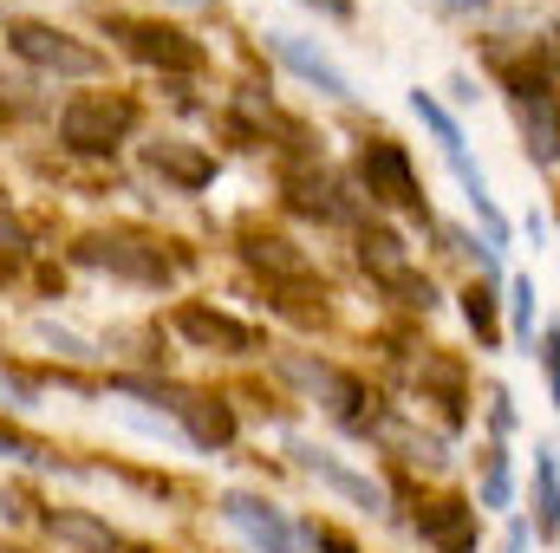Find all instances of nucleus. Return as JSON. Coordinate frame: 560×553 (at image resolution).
Listing matches in <instances>:
<instances>
[{
	"label": "nucleus",
	"mask_w": 560,
	"mask_h": 553,
	"mask_svg": "<svg viewBox=\"0 0 560 553\" xmlns=\"http://www.w3.org/2000/svg\"><path fill=\"white\" fill-rule=\"evenodd\" d=\"M268 52H275L293 79H306L319 98H352V79H346V72H339L319 46H306L300 33H268Z\"/></svg>",
	"instance_id": "nucleus-12"
},
{
	"label": "nucleus",
	"mask_w": 560,
	"mask_h": 553,
	"mask_svg": "<svg viewBox=\"0 0 560 553\" xmlns=\"http://www.w3.org/2000/svg\"><path fill=\"white\" fill-rule=\"evenodd\" d=\"M150 398H163L176 423H183V443H196V449H229L235 443V416L222 398H202V391H176V385H138Z\"/></svg>",
	"instance_id": "nucleus-9"
},
{
	"label": "nucleus",
	"mask_w": 560,
	"mask_h": 553,
	"mask_svg": "<svg viewBox=\"0 0 560 553\" xmlns=\"http://www.w3.org/2000/svg\"><path fill=\"white\" fill-rule=\"evenodd\" d=\"M541 372H548V391H555V411H560V326L541 332Z\"/></svg>",
	"instance_id": "nucleus-26"
},
{
	"label": "nucleus",
	"mask_w": 560,
	"mask_h": 553,
	"mask_svg": "<svg viewBox=\"0 0 560 553\" xmlns=\"http://www.w3.org/2000/svg\"><path fill=\"white\" fill-rule=\"evenodd\" d=\"M79 261L85 268H105V274L131 280V286H163L170 280V261H163V248H150L138 235H92L85 248H79Z\"/></svg>",
	"instance_id": "nucleus-8"
},
{
	"label": "nucleus",
	"mask_w": 560,
	"mask_h": 553,
	"mask_svg": "<svg viewBox=\"0 0 560 553\" xmlns=\"http://www.w3.org/2000/svg\"><path fill=\"white\" fill-rule=\"evenodd\" d=\"M411 111L423 118V131L443 143V156H450V163H456V156H469V150H463V131H456V118H450V111H443L430 92H411Z\"/></svg>",
	"instance_id": "nucleus-21"
},
{
	"label": "nucleus",
	"mask_w": 560,
	"mask_h": 553,
	"mask_svg": "<svg viewBox=\"0 0 560 553\" xmlns=\"http://www.w3.org/2000/svg\"><path fill=\"white\" fill-rule=\"evenodd\" d=\"M7 46H13L33 72H59V79H98V72H105V59H98L92 46H79L72 33L39 26V20H13V26H7Z\"/></svg>",
	"instance_id": "nucleus-5"
},
{
	"label": "nucleus",
	"mask_w": 560,
	"mask_h": 553,
	"mask_svg": "<svg viewBox=\"0 0 560 553\" xmlns=\"http://www.w3.org/2000/svg\"><path fill=\"white\" fill-rule=\"evenodd\" d=\"M0 456H13V462H33V469H66L52 449H39L33 436H20V430H0Z\"/></svg>",
	"instance_id": "nucleus-24"
},
{
	"label": "nucleus",
	"mask_w": 560,
	"mask_h": 553,
	"mask_svg": "<svg viewBox=\"0 0 560 553\" xmlns=\"http://www.w3.org/2000/svg\"><path fill=\"white\" fill-rule=\"evenodd\" d=\"M535 534H541V541L560 534V456L548 443L535 449Z\"/></svg>",
	"instance_id": "nucleus-17"
},
{
	"label": "nucleus",
	"mask_w": 560,
	"mask_h": 553,
	"mask_svg": "<svg viewBox=\"0 0 560 553\" xmlns=\"http://www.w3.org/2000/svg\"><path fill=\"white\" fill-rule=\"evenodd\" d=\"M138 131V105L131 98H112V92H79V98H66V111H59V138L66 150H79V156H105V150H118V143Z\"/></svg>",
	"instance_id": "nucleus-3"
},
{
	"label": "nucleus",
	"mask_w": 560,
	"mask_h": 553,
	"mask_svg": "<svg viewBox=\"0 0 560 553\" xmlns=\"http://www.w3.org/2000/svg\"><path fill=\"white\" fill-rule=\"evenodd\" d=\"M418 541H423L430 553H476V541H482L476 502H456V495L430 502V508L418 515Z\"/></svg>",
	"instance_id": "nucleus-11"
},
{
	"label": "nucleus",
	"mask_w": 560,
	"mask_h": 553,
	"mask_svg": "<svg viewBox=\"0 0 560 553\" xmlns=\"http://www.w3.org/2000/svg\"><path fill=\"white\" fill-rule=\"evenodd\" d=\"M0 515H7V521H20V502H13L7 489H0Z\"/></svg>",
	"instance_id": "nucleus-32"
},
{
	"label": "nucleus",
	"mask_w": 560,
	"mask_h": 553,
	"mask_svg": "<svg viewBox=\"0 0 560 553\" xmlns=\"http://www.w3.org/2000/svg\"><path fill=\"white\" fill-rule=\"evenodd\" d=\"M306 7H326L332 20H346V13H352V0H306Z\"/></svg>",
	"instance_id": "nucleus-31"
},
{
	"label": "nucleus",
	"mask_w": 560,
	"mask_h": 553,
	"mask_svg": "<svg viewBox=\"0 0 560 553\" xmlns=\"http://www.w3.org/2000/svg\"><path fill=\"white\" fill-rule=\"evenodd\" d=\"M502 553H528V521H509V541H502Z\"/></svg>",
	"instance_id": "nucleus-30"
},
{
	"label": "nucleus",
	"mask_w": 560,
	"mask_h": 553,
	"mask_svg": "<svg viewBox=\"0 0 560 553\" xmlns=\"http://www.w3.org/2000/svg\"><path fill=\"white\" fill-rule=\"evenodd\" d=\"M463 319H469V332H482V345L502 339V326H495V293H489V286H463Z\"/></svg>",
	"instance_id": "nucleus-23"
},
{
	"label": "nucleus",
	"mask_w": 560,
	"mask_h": 553,
	"mask_svg": "<svg viewBox=\"0 0 560 553\" xmlns=\"http://www.w3.org/2000/svg\"><path fill=\"white\" fill-rule=\"evenodd\" d=\"M509 105H515V125H522V150L541 163V169H555L560 163V92L555 79L535 66V72H509Z\"/></svg>",
	"instance_id": "nucleus-4"
},
{
	"label": "nucleus",
	"mask_w": 560,
	"mask_h": 553,
	"mask_svg": "<svg viewBox=\"0 0 560 553\" xmlns=\"http://www.w3.org/2000/svg\"><path fill=\"white\" fill-rule=\"evenodd\" d=\"M52 534L72 541V548H85V553H143V548H131L125 534H112L105 521H92V515H52Z\"/></svg>",
	"instance_id": "nucleus-18"
},
{
	"label": "nucleus",
	"mask_w": 560,
	"mask_h": 553,
	"mask_svg": "<svg viewBox=\"0 0 560 553\" xmlns=\"http://www.w3.org/2000/svg\"><path fill=\"white\" fill-rule=\"evenodd\" d=\"M476 502H482V508H509V502H515V475H509V449H502V443H489V449H482Z\"/></svg>",
	"instance_id": "nucleus-20"
},
{
	"label": "nucleus",
	"mask_w": 560,
	"mask_h": 553,
	"mask_svg": "<svg viewBox=\"0 0 560 553\" xmlns=\"http://www.w3.org/2000/svg\"><path fill=\"white\" fill-rule=\"evenodd\" d=\"M143 163H150L156 176L183 183V189H202V183L215 176V156H209V150H196V143H150V150H143Z\"/></svg>",
	"instance_id": "nucleus-14"
},
{
	"label": "nucleus",
	"mask_w": 560,
	"mask_h": 553,
	"mask_svg": "<svg viewBox=\"0 0 560 553\" xmlns=\"http://www.w3.org/2000/svg\"><path fill=\"white\" fill-rule=\"evenodd\" d=\"M105 33L131 52V59H143V66H170V72H196L202 66V46L183 33V26H156V20H105Z\"/></svg>",
	"instance_id": "nucleus-7"
},
{
	"label": "nucleus",
	"mask_w": 560,
	"mask_h": 553,
	"mask_svg": "<svg viewBox=\"0 0 560 553\" xmlns=\"http://www.w3.org/2000/svg\"><path fill=\"white\" fill-rule=\"evenodd\" d=\"M176 332L189 339V345H209V352H261V332L255 326H242V319H229V313H215V306H176Z\"/></svg>",
	"instance_id": "nucleus-13"
},
{
	"label": "nucleus",
	"mask_w": 560,
	"mask_h": 553,
	"mask_svg": "<svg viewBox=\"0 0 560 553\" xmlns=\"http://www.w3.org/2000/svg\"><path fill=\"white\" fill-rule=\"evenodd\" d=\"M0 398H7V411H33V391L13 385V378H0Z\"/></svg>",
	"instance_id": "nucleus-29"
},
{
	"label": "nucleus",
	"mask_w": 560,
	"mask_h": 553,
	"mask_svg": "<svg viewBox=\"0 0 560 553\" xmlns=\"http://www.w3.org/2000/svg\"><path fill=\"white\" fill-rule=\"evenodd\" d=\"M39 339H46V345H59L66 358H98V352H92V345H85L79 332H59V326H39Z\"/></svg>",
	"instance_id": "nucleus-27"
},
{
	"label": "nucleus",
	"mask_w": 560,
	"mask_h": 553,
	"mask_svg": "<svg viewBox=\"0 0 560 553\" xmlns=\"http://www.w3.org/2000/svg\"><path fill=\"white\" fill-rule=\"evenodd\" d=\"M222 521L248 541L255 553H326V534L293 521L287 508H275L268 495H248V489H229L222 495Z\"/></svg>",
	"instance_id": "nucleus-1"
},
{
	"label": "nucleus",
	"mask_w": 560,
	"mask_h": 553,
	"mask_svg": "<svg viewBox=\"0 0 560 553\" xmlns=\"http://www.w3.org/2000/svg\"><path fill=\"white\" fill-rule=\"evenodd\" d=\"M385 443H398L405 462H423V469H443L450 462V443L443 436H418L411 423H385Z\"/></svg>",
	"instance_id": "nucleus-22"
},
{
	"label": "nucleus",
	"mask_w": 560,
	"mask_h": 553,
	"mask_svg": "<svg viewBox=\"0 0 560 553\" xmlns=\"http://www.w3.org/2000/svg\"><path fill=\"white\" fill-rule=\"evenodd\" d=\"M423 404H436L443 423H463V365L456 358H443V352L423 358Z\"/></svg>",
	"instance_id": "nucleus-16"
},
{
	"label": "nucleus",
	"mask_w": 560,
	"mask_h": 553,
	"mask_svg": "<svg viewBox=\"0 0 560 553\" xmlns=\"http://www.w3.org/2000/svg\"><path fill=\"white\" fill-rule=\"evenodd\" d=\"M293 449V462L313 475V482H326L332 495H346L359 515H392V502H385V489L372 482V475H359V469H346L339 456H326V449H313V443H287Z\"/></svg>",
	"instance_id": "nucleus-10"
},
{
	"label": "nucleus",
	"mask_w": 560,
	"mask_h": 553,
	"mask_svg": "<svg viewBox=\"0 0 560 553\" xmlns=\"http://www.w3.org/2000/svg\"><path fill=\"white\" fill-rule=\"evenodd\" d=\"M248 261H255V268H268V274H287V280L313 274V268H306V255H300L287 235H248Z\"/></svg>",
	"instance_id": "nucleus-19"
},
{
	"label": "nucleus",
	"mask_w": 560,
	"mask_h": 553,
	"mask_svg": "<svg viewBox=\"0 0 560 553\" xmlns=\"http://www.w3.org/2000/svg\"><path fill=\"white\" fill-rule=\"evenodd\" d=\"M489 430H495V436H509V430H515V404H509V391H502V385L489 391Z\"/></svg>",
	"instance_id": "nucleus-28"
},
{
	"label": "nucleus",
	"mask_w": 560,
	"mask_h": 553,
	"mask_svg": "<svg viewBox=\"0 0 560 553\" xmlns=\"http://www.w3.org/2000/svg\"><path fill=\"white\" fill-rule=\"evenodd\" d=\"M359 261H365L372 274L385 280L392 293L411 280V255H405V242H398L392 228H365V235H359Z\"/></svg>",
	"instance_id": "nucleus-15"
},
{
	"label": "nucleus",
	"mask_w": 560,
	"mask_h": 553,
	"mask_svg": "<svg viewBox=\"0 0 560 553\" xmlns=\"http://www.w3.org/2000/svg\"><path fill=\"white\" fill-rule=\"evenodd\" d=\"M176 7H209V0H176Z\"/></svg>",
	"instance_id": "nucleus-35"
},
{
	"label": "nucleus",
	"mask_w": 560,
	"mask_h": 553,
	"mask_svg": "<svg viewBox=\"0 0 560 553\" xmlns=\"http://www.w3.org/2000/svg\"><path fill=\"white\" fill-rule=\"evenodd\" d=\"M541 72H560V33L548 39V66H541Z\"/></svg>",
	"instance_id": "nucleus-33"
},
{
	"label": "nucleus",
	"mask_w": 560,
	"mask_h": 553,
	"mask_svg": "<svg viewBox=\"0 0 560 553\" xmlns=\"http://www.w3.org/2000/svg\"><path fill=\"white\" fill-rule=\"evenodd\" d=\"M509 313H515V332L528 339V332H535V280H528V274L509 280Z\"/></svg>",
	"instance_id": "nucleus-25"
},
{
	"label": "nucleus",
	"mask_w": 560,
	"mask_h": 553,
	"mask_svg": "<svg viewBox=\"0 0 560 553\" xmlns=\"http://www.w3.org/2000/svg\"><path fill=\"white\" fill-rule=\"evenodd\" d=\"M359 183L372 202H392V209H411L423 215V189H418V169H411V150L392 138H372L359 150Z\"/></svg>",
	"instance_id": "nucleus-6"
},
{
	"label": "nucleus",
	"mask_w": 560,
	"mask_h": 553,
	"mask_svg": "<svg viewBox=\"0 0 560 553\" xmlns=\"http://www.w3.org/2000/svg\"><path fill=\"white\" fill-rule=\"evenodd\" d=\"M275 365H280V378H293L313 404H326L339 430H352V436L378 430V411H365V404H372V398H365V385H359V378H346L339 365H326V358H300V352H280Z\"/></svg>",
	"instance_id": "nucleus-2"
},
{
	"label": "nucleus",
	"mask_w": 560,
	"mask_h": 553,
	"mask_svg": "<svg viewBox=\"0 0 560 553\" xmlns=\"http://www.w3.org/2000/svg\"><path fill=\"white\" fill-rule=\"evenodd\" d=\"M326 553H352V548H346V541H326Z\"/></svg>",
	"instance_id": "nucleus-34"
}]
</instances>
